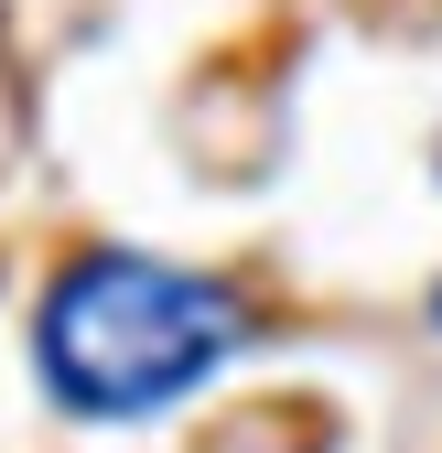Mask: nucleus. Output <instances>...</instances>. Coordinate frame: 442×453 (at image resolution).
Listing matches in <instances>:
<instances>
[{
  "label": "nucleus",
  "instance_id": "f257e3e1",
  "mask_svg": "<svg viewBox=\"0 0 442 453\" xmlns=\"http://www.w3.org/2000/svg\"><path fill=\"white\" fill-rule=\"evenodd\" d=\"M238 346H248V303L151 249L65 259L43 280V324H33V367L76 421H151L194 400Z\"/></svg>",
  "mask_w": 442,
  "mask_h": 453
},
{
  "label": "nucleus",
  "instance_id": "f03ea898",
  "mask_svg": "<svg viewBox=\"0 0 442 453\" xmlns=\"http://www.w3.org/2000/svg\"><path fill=\"white\" fill-rule=\"evenodd\" d=\"M431 324H442V292H431Z\"/></svg>",
  "mask_w": 442,
  "mask_h": 453
}]
</instances>
